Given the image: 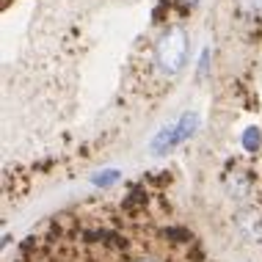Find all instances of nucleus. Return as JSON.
<instances>
[{"mask_svg": "<svg viewBox=\"0 0 262 262\" xmlns=\"http://www.w3.org/2000/svg\"><path fill=\"white\" fill-rule=\"evenodd\" d=\"M185 58H188V33H185V28H180V25L166 28L163 36L155 41V53H152L155 69H158L163 77H174L182 67H185Z\"/></svg>", "mask_w": 262, "mask_h": 262, "instance_id": "obj_1", "label": "nucleus"}, {"mask_svg": "<svg viewBox=\"0 0 262 262\" xmlns=\"http://www.w3.org/2000/svg\"><path fill=\"white\" fill-rule=\"evenodd\" d=\"M226 190H229L237 202H246L249 193H251V174L243 171V168L229 171V177H226Z\"/></svg>", "mask_w": 262, "mask_h": 262, "instance_id": "obj_2", "label": "nucleus"}, {"mask_svg": "<svg viewBox=\"0 0 262 262\" xmlns=\"http://www.w3.org/2000/svg\"><path fill=\"white\" fill-rule=\"evenodd\" d=\"M237 226L240 232H243L249 240H254V243H262V215L254 210H243L237 215Z\"/></svg>", "mask_w": 262, "mask_h": 262, "instance_id": "obj_3", "label": "nucleus"}, {"mask_svg": "<svg viewBox=\"0 0 262 262\" xmlns=\"http://www.w3.org/2000/svg\"><path fill=\"white\" fill-rule=\"evenodd\" d=\"M235 6L243 17H262V0H235Z\"/></svg>", "mask_w": 262, "mask_h": 262, "instance_id": "obj_4", "label": "nucleus"}, {"mask_svg": "<svg viewBox=\"0 0 262 262\" xmlns=\"http://www.w3.org/2000/svg\"><path fill=\"white\" fill-rule=\"evenodd\" d=\"M243 144H246V149H249V146H251V149H257V146H259V133L257 130H246Z\"/></svg>", "mask_w": 262, "mask_h": 262, "instance_id": "obj_5", "label": "nucleus"}, {"mask_svg": "<svg viewBox=\"0 0 262 262\" xmlns=\"http://www.w3.org/2000/svg\"><path fill=\"white\" fill-rule=\"evenodd\" d=\"M133 262H160L158 257H138V259H133Z\"/></svg>", "mask_w": 262, "mask_h": 262, "instance_id": "obj_6", "label": "nucleus"}, {"mask_svg": "<svg viewBox=\"0 0 262 262\" xmlns=\"http://www.w3.org/2000/svg\"><path fill=\"white\" fill-rule=\"evenodd\" d=\"M180 3H182V6H185V9H193V6H196V3H199V0H180Z\"/></svg>", "mask_w": 262, "mask_h": 262, "instance_id": "obj_7", "label": "nucleus"}]
</instances>
